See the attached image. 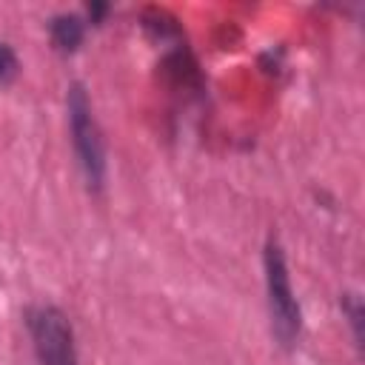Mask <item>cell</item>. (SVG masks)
Returning <instances> with one entry per match:
<instances>
[{"instance_id": "obj_6", "label": "cell", "mask_w": 365, "mask_h": 365, "mask_svg": "<svg viewBox=\"0 0 365 365\" xmlns=\"http://www.w3.org/2000/svg\"><path fill=\"white\" fill-rule=\"evenodd\" d=\"M17 68H20V60H17L14 48L9 43H0V86H6L9 80H14Z\"/></svg>"}, {"instance_id": "obj_1", "label": "cell", "mask_w": 365, "mask_h": 365, "mask_svg": "<svg viewBox=\"0 0 365 365\" xmlns=\"http://www.w3.org/2000/svg\"><path fill=\"white\" fill-rule=\"evenodd\" d=\"M66 114H68V134L71 148L80 165V174L86 180V188L91 194H103L106 177H108V154H106V137L94 117L88 91L80 80L68 83L66 88Z\"/></svg>"}, {"instance_id": "obj_4", "label": "cell", "mask_w": 365, "mask_h": 365, "mask_svg": "<svg viewBox=\"0 0 365 365\" xmlns=\"http://www.w3.org/2000/svg\"><path fill=\"white\" fill-rule=\"evenodd\" d=\"M86 17L77 11H60L48 20V40L57 54H74L86 40Z\"/></svg>"}, {"instance_id": "obj_3", "label": "cell", "mask_w": 365, "mask_h": 365, "mask_svg": "<svg viewBox=\"0 0 365 365\" xmlns=\"http://www.w3.org/2000/svg\"><path fill=\"white\" fill-rule=\"evenodd\" d=\"M23 325L29 331L37 365H80L74 325L63 308L51 302L26 305Z\"/></svg>"}, {"instance_id": "obj_2", "label": "cell", "mask_w": 365, "mask_h": 365, "mask_svg": "<svg viewBox=\"0 0 365 365\" xmlns=\"http://www.w3.org/2000/svg\"><path fill=\"white\" fill-rule=\"evenodd\" d=\"M262 274H265V302H268L271 334L279 348L291 351L302 334V308L291 285L285 251L274 234L265 240V248H262Z\"/></svg>"}, {"instance_id": "obj_5", "label": "cell", "mask_w": 365, "mask_h": 365, "mask_svg": "<svg viewBox=\"0 0 365 365\" xmlns=\"http://www.w3.org/2000/svg\"><path fill=\"white\" fill-rule=\"evenodd\" d=\"M339 311H342V319L351 328V339H354L356 351L362 354V345H365V305H362V297L356 291L339 294Z\"/></svg>"}]
</instances>
